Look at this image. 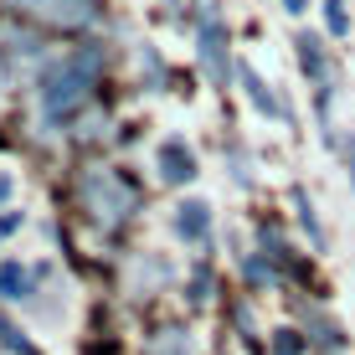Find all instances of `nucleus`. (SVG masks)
I'll return each instance as SVG.
<instances>
[{"label": "nucleus", "instance_id": "obj_1", "mask_svg": "<svg viewBox=\"0 0 355 355\" xmlns=\"http://www.w3.org/2000/svg\"><path fill=\"white\" fill-rule=\"evenodd\" d=\"M98 62H103L98 46H78V52H67L62 62L46 67L42 93H36V98H42V119H46V124H62L72 108L88 103V88H93V78H98Z\"/></svg>", "mask_w": 355, "mask_h": 355}, {"label": "nucleus", "instance_id": "obj_2", "mask_svg": "<svg viewBox=\"0 0 355 355\" xmlns=\"http://www.w3.org/2000/svg\"><path fill=\"white\" fill-rule=\"evenodd\" d=\"M83 196H88L93 216H98V222H108V227L124 222V216L134 211V191L114 175V170H93V175L83 180Z\"/></svg>", "mask_w": 355, "mask_h": 355}, {"label": "nucleus", "instance_id": "obj_3", "mask_svg": "<svg viewBox=\"0 0 355 355\" xmlns=\"http://www.w3.org/2000/svg\"><path fill=\"white\" fill-rule=\"evenodd\" d=\"M10 10H26V16L46 21V26H67V31H83L98 21V0H6Z\"/></svg>", "mask_w": 355, "mask_h": 355}, {"label": "nucleus", "instance_id": "obj_4", "mask_svg": "<svg viewBox=\"0 0 355 355\" xmlns=\"http://www.w3.org/2000/svg\"><path fill=\"white\" fill-rule=\"evenodd\" d=\"M201 62L211 83H227V31L216 16V0H201Z\"/></svg>", "mask_w": 355, "mask_h": 355}, {"label": "nucleus", "instance_id": "obj_5", "mask_svg": "<svg viewBox=\"0 0 355 355\" xmlns=\"http://www.w3.org/2000/svg\"><path fill=\"white\" fill-rule=\"evenodd\" d=\"M155 160H160V180L165 186H186V180L196 175V155L186 150V139H165Z\"/></svg>", "mask_w": 355, "mask_h": 355}, {"label": "nucleus", "instance_id": "obj_6", "mask_svg": "<svg viewBox=\"0 0 355 355\" xmlns=\"http://www.w3.org/2000/svg\"><path fill=\"white\" fill-rule=\"evenodd\" d=\"M237 78H242V88H248V98H252V108H258V114H273V119H284V114H288V108L278 103V93L268 88L258 72H252V62H237Z\"/></svg>", "mask_w": 355, "mask_h": 355}, {"label": "nucleus", "instance_id": "obj_7", "mask_svg": "<svg viewBox=\"0 0 355 355\" xmlns=\"http://www.w3.org/2000/svg\"><path fill=\"white\" fill-rule=\"evenodd\" d=\"M36 268H21V263H0V299H10V304H21V299H31L36 293Z\"/></svg>", "mask_w": 355, "mask_h": 355}, {"label": "nucleus", "instance_id": "obj_8", "mask_svg": "<svg viewBox=\"0 0 355 355\" xmlns=\"http://www.w3.org/2000/svg\"><path fill=\"white\" fill-rule=\"evenodd\" d=\"M175 232L186 242H206V232H211V206H206V201H186L175 211Z\"/></svg>", "mask_w": 355, "mask_h": 355}, {"label": "nucleus", "instance_id": "obj_9", "mask_svg": "<svg viewBox=\"0 0 355 355\" xmlns=\"http://www.w3.org/2000/svg\"><path fill=\"white\" fill-rule=\"evenodd\" d=\"M299 67L309 72V78L320 83V88L329 83V62H324V42H320V36H309V31L299 36Z\"/></svg>", "mask_w": 355, "mask_h": 355}, {"label": "nucleus", "instance_id": "obj_10", "mask_svg": "<svg viewBox=\"0 0 355 355\" xmlns=\"http://www.w3.org/2000/svg\"><path fill=\"white\" fill-rule=\"evenodd\" d=\"M0 345H6V350H21V355H36V345H31V340L6 320V314H0Z\"/></svg>", "mask_w": 355, "mask_h": 355}, {"label": "nucleus", "instance_id": "obj_11", "mask_svg": "<svg viewBox=\"0 0 355 355\" xmlns=\"http://www.w3.org/2000/svg\"><path fill=\"white\" fill-rule=\"evenodd\" d=\"M324 16H329V31L345 36L350 31V16H345V0H324Z\"/></svg>", "mask_w": 355, "mask_h": 355}, {"label": "nucleus", "instance_id": "obj_12", "mask_svg": "<svg viewBox=\"0 0 355 355\" xmlns=\"http://www.w3.org/2000/svg\"><path fill=\"white\" fill-rule=\"evenodd\" d=\"M299 222L309 227V237H314V248H324V232H320V222H314V206H309V196L299 191Z\"/></svg>", "mask_w": 355, "mask_h": 355}, {"label": "nucleus", "instance_id": "obj_13", "mask_svg": "<svg viewBox=\"0 0 355 355\" xmlns=\"http://www.w3.org/2000/svg\"><path fill=\"white\" fill-rule=\"evenodd\" d=\"M299 350H304V340L293 335V329H284V335L273 340V355H299Z\"/></svg>", "mask_w": 355, "mask_h": 355}, {"label": "nucleus", "instance_id": "obj_14", "mask_svg": "<svg viewBox=\"0 0 355 355\" xmlns=\"http://www.w3.org/2000/svg\"><path fill=\"white\" fill-rule=\"evenodd\" d=\"M10 232H21V211H6V216H0V242H6Z\"/></svg>", "mask_w": 355, "mask_h": 355}, {"label": "nucleus", "instance_id": "obj_15", "mask_svg": "<svg viewBox=\"0 0 355 355\" xmlns=\"http://www.w3.org/2000/svg\"><path fill=\"white\" fill-rule=\"evenodd\" d=\"M10 191H16V180H10V175H6V170H0V206H6V201H10Z\"/></svg>", "mask_w": 355, "mask_h": 355}, {"label": "nucleus", "instance_id": "obj_16", "mask_svg": "<svg viewBox=\"0 0 355 355\" xmlns=\"http://www.w3.org/2000/svg\"><path fill=\"white\" fill-rule=\"evenodd\" d=\"M345 155H350V175H355V139H350V150H345Z\"/></svg>", "mask_w": 355, "mask_h": 355}]
</instances>
